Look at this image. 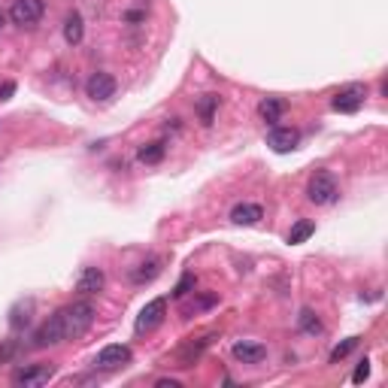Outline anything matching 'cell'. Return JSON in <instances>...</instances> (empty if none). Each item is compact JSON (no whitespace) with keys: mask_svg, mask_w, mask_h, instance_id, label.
I'll use <instances>...</instances> for the list:
<instances>
[{"mask_svg":"<svg viewBox=\"0 0 388 388\" xmlns=\"http://www.w3.org/2000/svg\"><path fill=\"white\" fill-rule=\"evenodd\" d=\"M58 316H61V325H64V343H67V340L82 337L85 330L91 328V322H95V303H88V301H73V303L61 306Z\"/></svg>","mask_w":388,"mask_h":388,"instance_id":"cell-1","label":"cell"},{"mask_svg":"<svg viewBox=\"0 0 388 388\" xmlns=\"http://www.w3.org/2000/svg\"><path fill=\"white\" fill-rule=\"evenodd\" d=\"M306 198H310V203H316V207H328V203H334L340 198L334 173H328V170L313 173V179L306 182Z\"/></svg>","mask_w":388,"mask_h":388,"instance_id":"cell-2","label":"cell"},{"mask_svg":"<svg viewBox=\"0 0 388 388\" xmlns=\"http://www.w3.org/2000/svg\"><path fill=\"white\" fill-rule=\"evenodd\" d=\"M58 343H64V325H61V316L55 313V316L45 318L37 330H33L31 346L33 349H49V346H58Z\"/></svg>","mask_w":388,"mask_h":388,"instance_id":"cell-3","label":"cell"},{"mask_svg":"<svg viewBox=\"0 0 388 388\" xmlns=\"http://www.w3.org/2000/svg\"><path fill=\"white\" fill-rule=\"evenodd\" d=\"M43 13H45L43 0H13V6H9V18H13V25H18V28L37 25Z\"/></svg>","mask_w":388,"mask_h":388,"instance_id":"cell-4","label":"cell"},{"mask_svg":"<svg viewBox=\"0 0 388 388\" xmlns=\"http://www.w3.org/2000/svg\"><path fill=\"white\" fill-rule=\"evenodd\" d=\"M131 358H134V352H131V346H122V343H112V346H104L97 352V358H95V367L97 370H122L124 364H131Z\"/></svg>","mask_w":388,"mask_h":388,"instance_id":"cell-5","label":"cell"},{"mask_svg":"<svg viewBox=\"0 0 388 388\" xmlns=\"http://www.w3.org/2000/svg\"><path fill=\"white\" fill-rule=\"evenodd\" d=\"M364 97H367V88L358 85V82H352V85L337 91L334 100H330V107H334L337 112H346V116H352V112H358L364 107Z\"/></svg>","mask_w":388,"mask_h":388,"instance_id":"cell-6","label":"cell"},{"mask_svg":"<svg viewBox=\"0 0 388 388\" xmlns=\"http://www.w3.org/2000/svg\"><path fill=\"white\" fill-rule=\"evenodd\" d=\"M164 316H167V301L164 298H155V301H149L140 310L134 330H136V334H149V330H155L158 325L164 322Z\"/></svg>","mask_w":388,"mask_h":388,"instance_id":"cell-7","label":"cell"},{"mask_svg":"<svg viewBox=\"0 0 388 388\" xmlns=\"http://www.w3.org/2000/svg\"><path fill=\"white\" fill-rule=\"evenodd\" d=\"M85 91H88L91 100H97V104H107V100L116 97V76L104 73V70L91 73L88 82H85Z\"/></svg>","mask_w":388,"mask_h":388,"instance_id":"cell-8","label":"cell"},{"mask_svg":"<svg viewBox=\"0 0 388 388\" xmlns=\"http://www.w3.org/2000/svg\"><path fill=\"white\" fill-rule=\"evenodd\" d=\"M52 376H55V364H28V367H21L13 376V382L25 385V388H40V385L49 382Z\"/></svg>","mask_w":388,"mask_h":388,"instance_id":"cell-9","label":"cell"},{"mask_svg":"<svg viewBox=\"0 0 388 388\" xmlns=\"http://www.w3.org/2000/svg\"><path fill=\"white\" fill-rule=\"evenodd\" d=\"M298 143H301V134L294 128H270V134H267V146L276 155L294 152V149H298Z\"/></svg>","mask_w":388,"mask_h":388,"instance_id":"cell-10","label":"cell"},{"mask_svg":"<svg viewBox=\"0 0 388 388\" xmlns=\"http://www.w3.org/2000/svg\"><path fill=\"white\" fill-rule=\"evenodd\" d=\"M161 270H164V258H161V255H149L146 261H140V264L134 267L131 282H134V285H149Z\"/></svg>","mask_w":388,"mask_h":388,"instance_id":"cell-11","label":"cell"},{"mask_svg":"<svg viewBox=\"0 0 388 388\" xmlns=\"http://www.w3.org/2000/svg\"><path fill=\"white\" fill-rule=\"evenodd\" d=\"M231 355H234L239 364H261V361L267 358V346L252 343V340H239V343H234Z\"/></svg>","mask_w":388,"mask_h":388,"instance_id":"cell-12","label":"cell"},{"mask_svg":"<svg viewBox=\"0 0 388 388\" xmlns=\"http://www.w3.org/2000/svg\"><path fill=\"white\" fill-rule=\"evenodd\" d=\"M104 285H107L104 270H100V267H85L82 273H79V279H76V291L79 294H97Z\"/></svg>","mask_w":388,"mask_h":388,"instance_id":"cell-13","label":"cell"},{"mask_svg":"<svg viewBox=\"0 0 388 388\" xmlns=\"http://www.w3.org/2000/svg\"><path fill=\"white\" fill-rule=\"evenodd\" d=\"M261 219H264V207H261V203H237V207L231 210L234 225L249 227V225H258Z\"/></svg>","mask_w":388,"mask_h":388,"instance_id":"cell-14","label":"cell"},{"mask_svg":"<svg viewBox=\"0 0 388 388\" xmlns=\"http://www.w3.org/2000/svg\"><path fill=\"white\" fill-rule=\"evenodd\" d=\"M82 37H85V18L79 9H73V13H67V18H64V40L70 45H79Z\"/></svg>","mask_w":388,"mask_h":388,"instance_id":"cell-15","label":"cell"},{"mask_svg":"<svg viewBox=\"0 0 388 388\" xmlns=\"http://www.w3.org/2000/svg\"><path fill=\"white\" fill-rule=\"evenodd\" d=\"M282 112H285V100L282 97H264L258 104V116L264 119L267 124H276L282 119Z\"/></svg>","mask_w":388,"mask_h":388,"instance_id":"cell-16","label":"cell"},{"mask_svg":"<svg viewBox=\"0 0 388 388\" xmlns=\"http://www.w3.org/2000/svg\"><path fill=\"white\" fill-rule=\"evenodd\" d=\"M212 340H215V337L210 334V337H200L198 343H185V346H182V352H179V361H182V364H179V367H191V364L200 358V352L207 349V346L212 343Z\"/></svg>","mask_w":388,"mask_h":388,"instance_id":"cell-17","label":"cell"},{"mask_svg":"<svg viewBox=\"0 0 388 388\" xmlns=\"http://www.w3.org/2000/svg\"><path fill=\"white\" fill-rule=\"evenodd\" d=\"M31 316H33V301H31V298H28V301H18V303L13 306V313H9V328L21 330V328L31 322Z\"/></svg>","mask_w":388,"mask_h":388,"instance_id":"cell-18","label":"cell"},{"mask_svg":"<svg viewBox=\"0 0 388 388\" xmlns=\"http://www.w3.org/2000/svg\"><path fill=\"white\" fill-rule=\"evenodd\" d=\"M219 303V298L210 291V294H200V298H191L185 306H182V318H191V316H198L203 310H212V306Z\"/></svg>","mask_w":388,"mask_h":388,"instance_id":"cell-19","label":"cell"},{"mask_svg":"<svg viewBox=\"0 0 388 388\" xmlns=\"http://www.w3.org/2000/svg\"><path fill=\"white\" fill-rule=\"evenodd\" d=\"M316 234V222H310V219H298L291 225V231H289V243L291 246H301V243H306Z\"/></svg>","mask_w":388,"mask_h":388,"instance_id":"cell-20","label":"cell"},{"mask_svg":"<svg viewBox=\"0 0 388 388\" xmlns=\"http://www.w3.org/2000/svg\"><path fill=\"white\" fill-rule=\"evenodd\" d=\"M219 95H203L198 104H194V109H198V116H200V122L203 124H212V119H215V109H219Z\"/></svg>","mask_w":388,"mask_h":388,"instance_id":"cell-21","label":"cell"},{"mask_svg":"<svg viewBox=\"0 0 388 388\" xmlns=\"http://www.w3.org/2000/svg\"><path fill=\"white\" fill-rule=\"evenodd\" d=\"M298 328L303 330V334H310V337H318V334H322V322H318V316L310 310V306H303V310H301V316H298Z\"/></svg>","mask_w":388,"mask_h":388,"instance_id":"cell-22","label":"cell"},{"mask_svg":"<svg viewBox=\"0 0 388 388\" xmlns=\"http://www.w3.org/2000/svg\"><path fill=\"white\" fill-rule=\"evenodd\" d=\"M164 152H167L164 143H149V146H143V149L136 152V158H140L143 164H161L164 161Z\"/></svg>","mask_w":388,"mask_h":388,"instance_id":"cell-23","label":"cell"},{"mask_svg":"<svg viewBox=\"0 0 388 388\" xmlns=\"http://www.w3.org/2000/svg\"><path fill=\"white\" fill-rule=\"evenodd\" d=\"M358 340H361V337H349V340H343L340 346H334V352H330V364H340V361H343L349 352L358 346Z\"/></svg>","mask_w":388,"mask_h":388,"instance_id":"cell-24","label":"cell"},{"mask_svg":"<svg viewBox=\"0 0 388 388\" xmlns=\"http://www.w3.org/2000/svg\"><path fill=\"white\" fill-rule=\"evenodd\" d=\"M194 289V273H185L179 282H176V289H173V298H185V294Z\"/></svg>","mask_w":388,"mask_h":388,"instance_id":"cell-25","label":"cell"},{"mask_svg":"<svg viewBox=\"0 0 388 388\" xmlns=\"http://www.w3.org/2000/svg\"><path fill=\"white\" fill-rule=\"evenodd\" d=\"M367 376H370V361L364 358V361L358 364V367H355V373H352V382L361 385V382H367Z\"/></svg>","mask_w":388,"mask_h":388,"instance_id":"cell-26","label":"cell"},{"mask_svg":"<svg viewBox=\"0 0 388 388\" xmlns=\"http://www.w3.org/2000/svg\"><path fill=\"white\" fill-rule=\"evenodd\" d=\"M13 355H16V343H4V346H0V364H6Z\"/></svg>","mask_w":388,"mask_h":388,"instance_id":"cell-27","label":"cell"},{"mask_svg":"<svg viewBox=\"0 0 388 388\" xmlns=\"http://www.w3.org/2000/svg\"><path fill=\"white\" fill-rule=\"evenodd\" d=\"M16 91V82H6L4 88H0V100H9V95Z\"/></svg>","mask_w":388,"mask_h":388,"instance_id":"cell-28","label":"cell"},{"mask_svg":"<svg viewBox=\"0 0 388 388\" xmlns=\"http://www.w3.org/2000/svg\"><path fill=\"white\" fill-rule=\"evenodd\" d=\"M158 388H179V379H158Z\"/></svg>","mask_w":388,"mask_h":388,"instance_id":"cell-29","label":"cell"},{"mask_svg":"<svg viewBox=\"0 0 388 388\" xmlns=\"http://www.w3.org/2000/svg\"><path fill=\"white\" fill-rule=\"evenodd\" d=\"M128 21H143V13H128Z\"/></svg>","mask_w":388,"mask_h":388,"instance_id":"cell-30","label":"cell"},{"mask_svg":"<svg viewBox=\"0 0 388 388\" xmlns=\"http://www.w3.org/2000/svg\"><path fill=\"white\" fill-rule=\"evenodd\" d=\"M4 21H6V13H4V9H0V28H4Z\"/></svg>","mask_w":388,"mask_h":388,"instance_id":"cell-31","label":"cell"}]
</instances>
